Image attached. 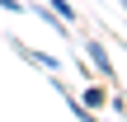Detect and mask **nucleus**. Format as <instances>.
Masks as SVG:
<instances>
[{"label": "nucleus", "mask_w": 127, "mask_h": 122, "mask_svg": "<svg viewBox=\"0 0 127 122\" xmlns=\"http://www.w3.org/2000/svg\"><path fill=\"white\" fill-rule=\"evenodd\" d=\"M5 42H9V52H14L19 61H28V66H38L42 75H61V71H66V61H61L57 52H38V47H28L24 38H5Z\"/></svg>", "instance_id": "1"}, {"label": "nucleus", "mask_w": 127, "mask_h": 122, "mask_svg": "<svg viewBox=\"0 0 127 122\" xmlns=\"http://www.w3.org/2000/svg\"><path fill=\"white\" fill-rule=\"evenodd\" d=\"M85 61L99 71V80H118V66H113V56H108V47L99 42V38H85Z\"/></svg>", "instance_id": "2"}, {"label": "nucleus", "mask_w": 127, "mask_h": 122, "mask_svg": "<svg viewBox=\"0 0 127 122\" xmlns=\"http://www.w3.org/2000/svg\"><path fill=\"white\" fill-rule=\"evenodd\" d=\"M80 103H85L90 113H99V108H108V89H104L99 80H85V94H80Z\"/></svg>", "instance_id": "3"}, {"label": "nucleus", "mask_w": 127, "mask_h": 122, "mask_svg": "<svg viewBox=\"0 0 127 122\" xmlns=\"http://www.w3.org/2000/svg\"><path fill=\"white\" fill-rule=\"evenodd\" d=\"M52 5H57V14H61L66 24H75V5H71V0H52Z\"/></svg>", "instance_id": "4"}, {"label": "nucleus", "mask_w": 127, "mask_h": 122, "mask_svg": "<svg viewBox=\"0 0 127 122\" xmlns=\"http://www.w3.org/2000/svg\"><path fill=\"white\" fill-rule=\"evenodd\" d=\"M5 14H28V0H0Z\"/></svg>", "instance_id": "5"}, {"label": "nucleus", "mask_w": 127, "mask_h": 122, "mask_svg": "<svg viewBox=\"0 0 127 122\" xmlns=\"http://www.w3.org/2000/svg\"><path fill=\"white\" fill-rule=\"evenodd\" d=\"M108 108H113L118 118H127V99H123V94H108Z\"/></svg>", "instance_id": "6"}, {"label": "nucleus", "mask_w": 127, "mask_h": 122, "mask_svg": "<svg viewBox=\"0 0 127 122\" xmlns=\"http://www.w3.org/2000/svg\"><path fill=\"white\" fill-rule=\"evenodd\" d=\"M118 5H123V9H127V0H118Z\"/></svg>", "instance_id": "7"}]
</instances>
